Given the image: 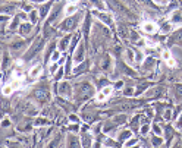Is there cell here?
Wrapping results in <instances>:
<instances>
[{
	"mask_svg": "<svg viewBox=\"0 0 182 148\" xmlns=\"http://www.w3.org/2000/svg\"><path fill=\"white\" fill-rule=\"evenodd\" d=\"M93 94H94V90H93V87H91V84H88V82H81V84L75 85V98H76V101L85 100V98H88Z\"/></svg>",
	"mask_w": 182,
	"mask_h": 148,
	"instance_id": "obj_1",
	"label": "cell"
},
{
	"mask_svg": "<svg viewBox=\"0 0 182 148\" xmlns=\"http://www.w3.org/2000/svg\"><path fill=\"white\" fill-rule=\"evenodd\" d=\"M170 24L172 25H182V12L181 11H175L172 15H170Z\"/></svg>",
	"mask_w": 182,
	"mask_h": 148,
	"instance_id": "obj_2",
	"label": "cell"
},
{
	"mask_svg": "<svg viewBox=\"0 0 182 148\" xmlns=\"http://www.w3.org/2000/svg\"><path fill=\"white\" fill-rule=\"evenodd\" d=\"M142 31L147 32V34H154L157 31V25L154 22H151V21H147V22L142 24Z\"/></svg>",
	"mask_w": 182,
	"mask_h": 148,
	"instance_id": "obj_3",
	"label": "cell"
},
{
	"mask_svg": "<svg viewBox=\"0 0 182 148\" xmlns=\"http://www.w3.org/2000/svg\"><path fill=\"white\" fill-rule=\"evenodd\" d=\"M73 60H75V63H78V65L84 60V46H82V44L78 46V49H76V51H75V56H73Z\"/></svg>",
	"mask_w": 182,
	"mask_h": 148,
	"instance_id": "obj_4",
	"label": "cell"
},
{
	"mask_svg": "<svg viewBox=\"0 0 182 148\" xmlns=\"http://www.w3.org/2000/svg\"><path fill=\"white\" fill-rule=\"evenodd\" d=\"M59 94L60 95H65V97H69L71 95V85L68 82H62L59 85Z\"/></svg>",
	"mask_w": 182,
	"mask_h": 148,
	"instance_id": "obj_5",
	"label": "cell"
},
{
	"mask_svg": "<svg viewBox=\"0 0 182 148\" xmlns=\"http://www.w3.org/2000/svg\"><path fill=\"white\" fill-rule=\"evenodd\" d=\"M163 92H164V88H162V87H156V88H153V90H150V91L147 92V97H150V98H156V97H160Z\"/></svg>",
	"mask_w": 182,
	"mask_h": 148,
	"instance_id": "obj_6",
	"label": "cell"
},
{
	"mask_svg": "<svg viewBox=\"0 0 182 148\" xmlns=\"http://www.w3.org/2000/svg\"><path fill=\"white\" fill-rule=\"evenodd\" d=\"M170 44H182V30L175 31V34L170 37Z\"/></svg>",
	"mask_w": 182,
	"mask_h": 148,
	"instance_id": "obj_7",
	"label": "cell"
},
{
	"mask_svg": "<svg viewBox=\"0 0 182 148\" xmlns=\"http://www.w3.org/2000/svg\"><path fill=\"white\" fill-rule=\"evenodd\" d=\"M41 46H43V43H41V40H38V41L35 43V47L32 46V47L30 49V51L27 53V59H31L32 56H35V53H37L40 49H41Z\"/></svg>",
	"mask_w": 182,
	"mask_h": 148,
	"instance_id": "obj_8",
	"label": "cell"
},
{
	"mask_svg": "<svg viewBox=\"0 0 182 148\" xmlns=\"http://www.w3.org/2000/svg\"><path fill=\"white\" fill-rule=\"evenodd\" d=\"M34 95H35V98L40 100V101H46V100L49 98V94H47L46 90H37Z\"/></svg>",
	"mask_w": 182,
	"mask_h": 148,
	"instance_id": "obj_9",
	"label": "cell"
},
{
	"mask_svg": "<svg viewBox=\"0 0 182 148\" xmlns=\"http://www.w3.org/2000/svg\"><path fill=\"white\" fill-rule=\"evenodd\" d=\"M99 18H100V21H103V22H106V24H110L112 22V18H110V15H107V13H96Z\"/></svg>",
	"mask_w": 182,
	"mask_h": 148,
	"instance_id": "obj_10",
	"label": "cell"
},
{
	"mask_svg": "<svg viewBox=\"0 0 182 148\" xmlns=\"http://www.w3.org/2000/svg\"><path fill=\"white\" fill-rule=\"evenodd\" d=\"M40 72H41V66H34V68L31 69V72H30V76H31V78H38Z\"/></svg>",
	"mask_w": 182,
	"mask_h": 148,
	"instance_id": "obj_11",
	"label": "cell"
},
{
	"mask_svg": "<svg viewBox=\"0 0 182 148\" xmlns=\"http://www.w3.org/2000/svg\"><path fill=\"white\" fill-rule=\"evenodd\" d=\"M22 46H24V40H16V41H13V43L11 44V49H12V50H19Z\"/></svg>",
	"mask_w": 182,
	"mask_h": 148,
	"instance_id": "obj_12",
	"label": "cell"
},
{
	"mask_svg": "<svg viewBox=\"0 0 182 148\" xmlns=\"http://www.w3.org/2000/svg\"><path fill=\"white\" fill-rule=\"evenodd\" d=\"M68 43H69V35H66L65 38H62V41H60V44H59L60 50H66V49H68Z\"/></svg>",
	"mask_w": 182,
	"mask_h": 148,
	"instance_id": "obj_13",
	"label": "cell"
},
{
	"mask_svg": "<svg viewBox=\"0 0 182 148\" xmlns=\"http://www.w3.org/2000/svg\"><path fill=\"white\" fill-rule=\"evenodd\" d=\"M131 136H132L131 130H123V132H121V135H119V139H129Z\"/></svg>",
	"mask_w": 182,
	"mask_h": 148,
	"instance_id": "obj_14",
	"label": "cell"
},
{
	"mask_svg": "<svg viewBox=\"0 0 182 148\" xmlns=\"http://www.w3.org/2000/svg\"><path fill=\"white\" fill-rule=\"evenodd\" d=\"M21 34H30V31H31V25H27V24H24V25H21Z\"/></svg>",
	"mask_w": 182,
	"mask_h": 148,
	"instance_id": "obj_15",
	"label": "cell"
},
{
	"mask_svg": "<svg viewBox=\"0 0 182 148\" xmlns=\"http://www.w3.org/2000/svg\"><path fill=\"white\" fill-rule=\"evenodd\" d=\"M75 12H76V6H75L73 3H71V6L66 8V15H72V13H75Z\"/></svg>",
	"mask_w": 182,
	"mask_h": 148,
	"instance_id": "obj_16",
	"label": "cell"
},
{
	"mask_svg": "<svg viewBox=\"0 0 182 148\" xmlns=\"http://www.w3.org/2000/svg\"><path fill=\"white\" fill-rule=\"evenodd\" d=\"M125 57H126V60H129V63H132L134 62V53H132V50H126L125 51Z\"/></svg>",
	"mask_w": 182,
	"mask_h": 148,
	"instance_id": "obj_17",
	"label": "cell"
},
{
	"mask_svg": "<svg viewBox=\"0 0 182 148\" xmlns=\"http://www.w3.org/2000/svg\"><path fill=\"white\" fill-rule=\"evenodd\" d=\"M13 88H15L13 85H6V87L3 88V94H5V95H9V94L13 91Z\"/></svg>",
	"mask_w": 182,
	"mask_h": 148,
	"instance_id": "obj_18",
	"label": "cell"
},
{
	"mask_svg": "<svg viewBox=\"0 0 182 148\" xmlns=\"http://www.w3.org/2000/svg\"><path fill=\"white\" fill-rule=\"evenodd\" d=\"M79 142L76 139H73V135H69L68 136V145H78Z\"/></svg>",
	"mask_w": 182,
	"mask_h": 148,
	"instance_id": "obj_19",
	"label": "cell"
},
{
	"mask_svg": "<svg viewBox=\"0 0 182 148\" xmlns=\"http://www.w3.org/2000/svg\"><path fill=\"white\" fill-rule=\"evenodd\" d=\"M90 141H91L90 135H84V139H82V142H81V144H82L84 147H88V145H90Z\"/></svg>",
	"mask_w": 182,
	"mask_h": 148,
	"instance_id": "obj_20",
	"label": "cell"
},
{
	"mask_svg": "<svg viewBox=\"0 0 182 148\" xmlns=\"http://www.w3.org/2000/svg\"><path fill=\"white\" fill-rule=\"evenodd\" d=\"M153 65H154V60H153V59H147V62L144 63L145 69H151V68H153Z\"/></svg>",
	"mask_w": 182,
	"mask_h": 148,
	"instance_id": "obj_21",
	"label": "cell"
},
{
	"mask_svg": "<svg viewBox=\"0 0 182 148\" xmlns=\"http://www.w3.org/2000/svg\"><path fill=\"white\" fill-rule=\"evenodd\" d=\"M125 120H126V116H123V114H122V116H118V117L113 119L115 123H122V122H125Z\"/></svg>",
	"mask_w": 182,
	"mask_h": 148,
	"instance_id": "obj_22",
	"label": "cell"
},
{
	"mask_svg": "<svg viewBox=\"0 0 182 148\" xmlns=\"http://www.w3.org/2000/svg\"><path fill=\"white\" fill-rule=\"evenodd\" d=\"M102 94H103L104 97H107L109 94H112V88H110V87H106V88H103V90H102Z\"/></svg>",
	"mask_w": 182,
	"mask_h": 148,
	"instance_id": "obj_23",
	"label": "cell"
},
{
	"mask_svg": "<svg viewBox=\"0 0 182 148\" xmlns=\"http://www.w3.org/2000/svg\"><path fill=\"white\" fill-rule=\"evenodd\" d=\"M175 94H176L178 97L182 95V85H175Z\"/></svg>",
	"mask_w": 182,
	"mask_h": 148,
	"instance_id": "obj_24",
	"label": "cell"
},
{
	"mask_svg": "<svg viewBox=\"0 0 182 148\" xmlns=\"http://www.w3.org/2000/svg\"><path fill=\"white\" fill-rule=\"evenodd\" d=\"M59 57H60V53H59V51H54V53H53V56H51V60H53V62H57V60H59Z\"/></svg>",
	"mask_w": 182,
	"mask_h": 148,
	"instance_id": "obj_25",
	"label": "cell"
},
{
	"mask_svg": "<svg viewBox=\"0 0 182 148\" xmlns=\"http://www.w3.org/2000/svg\"><path fill=\"white\" fill-rule=\"evenodd\" d=\"M123 94H125V95H132V94H134V88H125V90H123Z\"/></svg>",
	"mask_w": 182,
	"mask_h": 148,
	"instance_id": "obj_26",
	"label": "cell"
},
{
	"mask_svg": "<svg viewBox=\"0 0 182 148\" xmlns=\"http://www.w3.org/2000/svg\"><path fill=\"white\" fill-rule=\"evenodd\" d=\"M148 129H150V126H148V125H144V126H142V128L140 129V132H141L142 135H145V133L148 132Z\"/></svg>",
	"mask_w": 182,
	"mask_h": 148,
	"instance_id": "obj_27",
	"label": "cell"
},
{
	"mask_svg": "<svg viewBox=\"0 0 182 148\" xmlns=\"http://www.w3.org/2000/svg\"><path fill=\"white\" fill-rule=\"evenodd\" d=\"M162 142H163V139H162V138H157V136H156V138H153V145H159V144H162Z\"/></svg>",
	"mask_w": 182,
	"mask_h": 148,
	"instance_id": "obj_28",
	"label": "cell"
},
{
	"mask_svg": "<svg viewBox=\"0 0 182 148\" xmlns=\"http://www.w3.org/2000/svg\"><path fill=\"white\" fill-rule=\"evenodd\" d=\"M137 144V139H129L125 142V147H131V145H135Z\"/></svg>",
	"mask_w": 182,
	"mask_h": 148,
	"instance_id": "obj_29",
	"label": "cell"
},
{
	"mask_svg": "<svg viewBox=\"0 0 182 148\" xmlns=\"http://www.w3.org/2000/svg\"><path fill=\"white\" fill-rule=\"evenodd\" d=\"M30 18H31V22H37V13L35 12H31V15H30Z\"/></svg>",
	"mask_w": 182,
	"mask_h": 148,
	"instance_id": "obj_30",
	"label": "cell"
},
{
	"mask_svg": "<svg viewBox=\"0 0 182 148\" xmlns=\"http://www.w3.org/2000/svg\"><path fill=\"white\" fill-rule=\"evenodd\" d=\"M82 70H85V65H81V63H79V66L75 69V72H76V73H79V72H82Z\"/></svg>",
	"mask_w": 182,
	"mask_h": 148,
	"instance_id": "obj_31",
	"label": "cell"
},
{
	"mask_svg": "<svg viewBox=\"0 0 182 148\" xmlns=\"http://www.w3.org/2000/svg\"><path fill=\"white\" fill-rule=\"evenodd\" d=\"M170 113H172V111H170V110H169V109H167V110H166V111H164V119H166V120H169V119H170V116H172V114H170Z\"/></svg>",
	"mask_w": 182,
	"mask_h": 148,
	"instance_id": "obj_32",
	"label": "cell"
},
{
	"mask_svg": "<svg viewBox=\"0 0 182 148\" xmlns=\"http://www.w3.org/2000/svg\"><path fill=\"white\" fill-rule=\"evenodd\" d=\"M153 129H154V132H156L157 135H162V129H160L157 125H154V126H153Z\"/></svg>",
	"mask_w": 182,
	"mask_h": 148,
	"instance_id": "obj_33",
	"label": "cell"
},
{
	"mask_svg": "<svg viewBox=\"0 0 182 148\" xmlns=\"http://www.w3.org/2000/svg\"><path fill=\"white\" fill-rule=\"evenodd\" d=\"M176 128L179 129V128H182V114H181V117L178 119V122H176Z\"/></svg>",
	"mask_w": 182,
	"mask_h": 148,
	"instance_id": "obj_34",
	"label": "cell"
},
{
	"mask_svg": "<svg viewBox=\"0 0 182 148\" xmlns=\"http://www.w3.org/2000/svg\"><path fill=\"white\" fill-rule=\"evenodd\" d=\"M56 69H57V63H56V62H54V63H53V65H51V68H50V72H51V73H53V72H54V70H56Z\"/></svg>",
	"mask_w": 182,
	"mask_h": 148,
	"instance_id": "obj_35",
	"label": "cell"
},
{
	"mask_svg": "<svg viewBox=\"0 0 182 148\" xmlns=\"http://www.w3.org/2000/svg\"><path fill=\"white\" fill-rule=\"evenodd\" d=\"M62 75H63V70H62V68H60V70L56 73V76H54V78H56V79H60V76H62Z\"/></svg>",
	"mask_w": 182,
	"mask_h": 148,
	"instance_id": "obj_36",
	"label": "cell"
},
{
	"mask_svg": "<svg viewBox=\"0 0 182 148\" xmlns=\"http://www.w3.org/2000/svg\"><path fill=\"white\" fill-rule=\"evenodd\" d=\"M69 120H72V122H78V117H76L75 114H71V116H69Z\"/></svg>",
	"mask_w": 182,
	"mask_h": 148,
	"instance_id": "obj_37",
	"label": "cell"
},
{
	"mask_svg": "<svg viewBox=\"0 0 182 148\" xmlns=\"http://www.w3.org/2000/svg\"><path fill=\"white\" fill-rule=\"evenodd\" d=\"M44 123H47V120H44V119H41V120H37V125H38V126H43Z\"/></svg>",
	"mask_w": 182,
	"mask_h": 148,
	"instance_id": "obj_38",
	"label": "cell"
},
{
	"mask_svg": "<svg viewBox=\"0 0 182 148\" xmlns=\"http://www.w3.org/2000/svg\"><path fill=\"white\" fill-rule=\"evenodd\" d=\"M9 123H11V122H9L8 119H5V120H3V125H2V126H3V128H8V126H9Z\"/></svg>",
	"mask_w": 182,
	"mask_h": 148,
	"instance_id": "obj_39",
	"label": "cell"
},
{
	"mask_svg": "<svg viewBox=\"0 0 182 148\" xmlns=\"http://www.w3.org/2000/svg\"><path fill=\"white\" fill-rule=\"evenodd\" d=\"M163 57H164L166 60H169V59H170V56H169V51H164V53H163Z\"/></svg>",
	"mask_w": 182,
	"mask_h": 148,
	"instance_id": "obj_40",
	"label": "cell"
},
{
	"mask_svg": "<svg viewBox=\"0 0 182 148\" xmlns=\"http://www.w3.org/2000/svg\"><path fill=\"white\" fill-rule=\"evenodd\" d=\"M167 65H169V66H175V62H173L172 59H169V60H167Z\"/></svg>",
	"mask_w": 182,
	"mask_h": 148,
	"instance_id": "obj_41",
	"label": "cell"
},
{
	"mask_svg": "<svg viewBox=\"0 0 182 148\" xmlns=\"http://www.w3.org/2000/svg\"><path fill=\"white\" fill-rule=\"evenodd\" d=\"M122 85H123V84H122V82H121V81H119V82H118V84H116V88H121V87H122Z\"/></svg>",
	"mask_w": 182,
	"mask_h": 148,
	"instance_id": "obj_42",
	"label": "cell"
},
{
	"mask_svg": "<svg viewBox=\"0 0 182 148\" xmlns=\"http://www.w3.org/2000/svg\"><path fill=\"white\" fill-rule=\"evenodd\" d=\"M156 2H157V3H166L167 0H156Z\"/></svg>",
	"mask_w": 182,
	"mask_h": 148,
	"instance_id": "obj_43",
	"label": "cell"
},
{
	"mask_svg": "<svg viewBox=\"0 0 182 148\" xmlns=\"http://www.w3.org/2000/svg\"><path fill=\"white\" fill-rule=\"evenodd\" d=\"M76 2H79V0H69V3H76Z\"/></svg>",
	"mask_w": 182,
	"mask_h": 148,
	"instance_id": "obj_44",
	"label": "cell"
},
{
	"mask_svg": "<svg viewBox=\"0 0 182 148\" xmlns=\"http://www.w3.org/2000/svg\"><path fill=\"white\" fill-rule=\"evenodd\" d=\"M35 2H38V0H35Z\"/></svg>",
	"mask_w": 182,
	"mask_h": 148,
	"instance_id": "obj_45",
	"label": "cell"
}]
</instances>
